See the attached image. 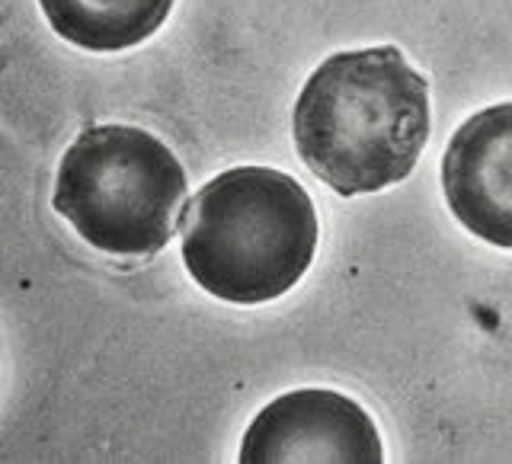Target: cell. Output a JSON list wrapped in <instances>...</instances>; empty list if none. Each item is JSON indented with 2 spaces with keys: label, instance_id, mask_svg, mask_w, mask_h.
I'll list each match as a JSON object with an SVG mask.
<instances>
[{
  "label": "cell",
  "instance_id": "cell-6",
  "mask_svg": "<svg viewBox=\"0 0 512 464\" xmlns=\"http://www.w3.org/2000/svg\"><path fill=\"white\" fill-rule=\"evenodd\" d=\"M61 39L87 52H122L164 26L173 0H39Z\"/></svg>",
  "mask_w": 512,
  "mask_h": 464
},
{
  "label": "cell",
  "instance_id": "cell-3",
  "mask_svg": "<svg viewBox=\"0 0 512 464\" xmlns=\"http://www.w3.org/2000/svg\"><path fill=\"white\" fill-rule=\"evenodd\" d=\"M52 205L96 250L151 256L183 221L186 173L144 128L90 125L61 157Z\"/></svg>",
  "mask_w": 512,
  "mask_h": 464
},
{
  "label": "cell",
  "instance_id": "cell-1",
  "mask_svg": "<svg viewBox=\"0 0 512 464\" xmlns=\"http://www.w3.org/2000/svg\"><path fill=\"white\" fill-rule=\"evenodd\" d=\"M292 132L314 176L340 196L407 180L429 141V87L394 45L330 55L298 93Z\"/></svg>",
  "mask_w": 512,
  "mask_h": 464
},
{
  "label": "cell",
  "instance_id": "cell-4",
  "mask_svg": "<svg viewBox=\"0 0 512 464\" xmlns=\"http://www.w3.org/2000/svg\"><path fill=\"white\" fill-rule=\"evenodd\" d=\"M240 461L378 464L384 461V448L372 416L356 400L336 391H292L272 400L250 423Z\"/></svg>",
  "mask_w": 512,
  "mask_h": 464
},
{
  "label": "cell",
  "instance_id": "cell-5",
  "mask_svg": "<svg viewBox=\"0 0 512 464\" xmlns=\"http://www.w3.org/2000/svg\"><path fill=\"white\" fill-rule=\"evenodd\" d=\"M442 189L452 215L474 237L512 250V103L474 112L452 135Z\"/></svg>",
  "mask_w": 512,
  "mask_h": 464
},
{
  "label": "cell",
  "instance_id": "cell-2",
  "mask_svg": "<svg viewBox=\"0 0 512 464\" xmlns=\"http://www.w3.org/2000/svg\"><path fill=\"white\" fill-rule=\"evenodd\" d=\"M317 250L304 186L272 167L218 173L183 212V263L208 295L263 304L295 288Z\"/></svg>",
  "mask_w": 512,
  "mask_h": 464
}]
</instances>
